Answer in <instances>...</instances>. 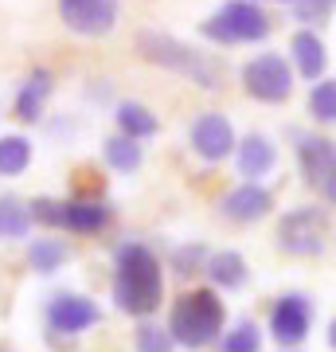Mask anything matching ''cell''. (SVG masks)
<instances>
[{"label": "cell", "instance_id": "1", "mask_svg": "<svg viewBox=\"0 0 336 352\" xmlns=\"http://www.w3.org/2000/svg\"><path fill=\"white\" fill-rule=\"evenodd\" d=\"M164 302V270L149 243L125 239L113 254V305L129 317H149Z\"/></svg>", "mask_w": 336, "mask_h": 352}, {"label": "cell", "instance_id": "2", "mask_svg": "<svg viewBox=\"0 0 336 352\" xmlns=\"http://www.w3.org/2000/svg\"><path fill=\"white\" fill-rule=\"evenodd\" d=\"M223 321H227V309L219 302V294L208 286H199V289L180 294L172 302L168 325L164 329H168L172 344H180V349H208L212 340H219Z\"/></svg>", "mask_w": 336, "mask_h": 352}, {"label": "cell", "instance_id": "3", "mask_svg": "<svg viewBox=\"0 0 336 352\" xmlns=\"http://www.w3.org/2000/svg\"><path fill=\"white\" fill-rule=\"evenodd\" d=\"M137 51L149 59L153 67H164V71H172V75L192 78V82L203 87V90H215V87H219V78H223V67L215 63L212 55L188 47L184 39L164 36V32H141V36H137Z\"/></svg>", "mask_w": 336, "mask_h": 352}, {"label": "cell", "instance_id": "4", "mask_svg": "<svg viewBox=\"0 0 336 352\" xmlns=\"http://www.w3.org/2000/svg\"><path fill=\"white\" fill-rule=\"evenodd\" d=\"M203 39L212 43H258L270 36V16L262 12L254 0H227L223 8H215L203 24H199Z\"/></svg>", "mask_w": 336, "mask_h": 352}, {"label": "cell", "instance_id": "5", "mask_svg": "<svg viewBox=\"0 0 336 352\" xmlns=\"http://www.w3.org/2000/svg\"><path fill=\"white\" fill-rule=\"evenodd\" d=\"M278 247L293 258H317L328 247V215L324 208H293L278 223Z\"/></svg>", "mask_w": 336, "mask_h": 352}, {"label": "cell", "instance_id": "6", "mask_svg": "<svg viewBox=\"0 0 336 352\" xmlns=\"http://www.w3.org/2000/svg\"><path fill=\"white\" fill-rule=\"evenodd\" d=\"M43 321H47L51 337H82L87 329L102 325V309L98 302H90L87 294H71V289H63L55 294L47 305H43Z\"/></svg>", "mask_w": 336, "mask_h": 352}, {"label": "cell", "instance_id": "7", "mask_svg": "<svg viewBox=\"0 0 336 352\" xmlns=\"http://www.w3.org/2000/svg\"><path fill=\"white\" fill-rule=\"evenodd\" d=\"M243 87H247L250 98L258 102H286L293 94V71L282 55L266 51V55H254L247 67H243Z\"/></svg>", "mask_w": 336, "mask_h": 352}, {"label": "cell", "instance_id": "8", "mask_svg": "<svg viewBox=\"0 0 336 352\" xmlns=\"http://www.w3.org/2000/svg\"><path fill=\"white\" fill-rule=\"evenodd\" d=\"M313 298L309 294H282L274 305H270V337L282 344V349H298L301 340L313 333Z\"/></svg>", "mask_w": 336, "mask_h": 352}, {"label": "cell", "instance_id": "9", "mask_svg": "<svg viewBox=\"0 0 336 352\" xmlns=\"http://www.w3.org/2000/svg\"><path fill=\"white\" fill-rule=\"evenodd\" d=\"M298 161H301V173L309 180L313 188L324 196V204L336 200V149L328 138H298Z\"/></svg>", "mask_w": 336, "mask_h": 352}, {"label": "cell", "instance_id": "10", "mask_svg": "<svg viewBox=\"0 0 336 352\" xmlns=\"http://www.w3.org/2000/svg\"><path fill=\"white\" fill-rule=\"evenodd\" d=\"M63 24L78 36H106L117 24V0H59Z\"/></svg>", "mask_w": 336, "mask_h": 352}, {"label": "cell", "instance_id": "11", "mask_svg": "<svg viewBox=\"0 0 336 352\" xmlns=\"http://www.w3.org/2000/svg\"><path fill=\"white\" fill-rule=\"evenodd\" d=\"M192 149L203 161H227L235 153V126L227 122L223 113H199L192 122Z\"/></svg>", "mask_w": 336, "mask_h": 352}, {"label": "cell", "instance_id": "12", "mask_svg": "<svg viewBox=\"0 0 336 352\" xmlns=\"http://www.w3.org/2000/svg\"><path fill=\"white\" fill-rule=\"evenodd\" d=\"M274 212V192L262 188L258 180H247L223 196V215L235 219V223H258L266 215Z\"/></svg>", "mask_w": 336, "mask_h": 352}, {"label": "cell", "instance_id": "13", "mask_svg": "<svg viewBox=\"0 0 336 352\" xmlns=\"http://www.w3.org/2000/svg\"><path fill=\"white\" fill-rule=\"evenodd\" d=\"M110 204L106 200H63V223L71 235H102L110 227Z\"/></svg>", "mask_w": 336, "mask_h": 352}, {"label": "cell", "instance_id": "14", "mask_svg": "<svg viewBox=\"0 0 336 352\" xmlns=\"http://www.w3.org/2000/svg\"><path fill=\"white\" fill-rule=\"evenodd\" d=\"M235 164H238V173L247 176V180H258V176H266V173L278 164L274 141L262 138V133H247L243 141H235Z\"/></svg>", "mask_w": 336, "mask_h": 352}, {"label": "cell", "instance_id": "15", "mask_svg": "<svg viewBox=\"0 0 336 352\" xmlns=\"http://www.w3.org/2000/svg\"><path fill=\"white\" fill-rule=\"evenodd\" d=\"M203 270H208V278H212L219 289H243L247 286V278H250V266H247V258L238 251H215V254H208L203 258Z\"/></svg>", "mask_w": 336, "mask_h": 352}, {"label": "cell", "instance_id": "16", "mask_svg": "<svg viewBox=\"0 0 336 352\" xmlns=\"http://www.w3.org/2000/svg\"><path fill=\"white\" fill-rule=\"evenodd\" d=\"M289 55H293V63L305 78H321L324 67H328V47L317 32H298L289 39Z\"/></svg>", "mask_w": 336, "mask_h": 352}, {"label": "cell", "instance_id": "17", "mask_svg": "<svg viewBox=\"0 0 336 352\" xmlns=\"http://www.w3.org/2000/svg\"><path fill=\"white\" fill-rule=\"evenodd\" d=\"M51 98V71H32L27 82L16 94V118L20 122H39V113Z\"/></svg>", "mask_w": 336, "mask_h": 352}, {"label": "cell", "instance_id": "18", "mask_svg": "<svg viewBox=\"0 0 336 352\" xmlns=\"http://www.w3.org/2000/svg\"><path fill=\"white\" fill-rule=\"evenodd\" d=\"M67 258H71V247L63 239H51V235H43V239H32V247H27V266L36 270V274H59L63 266H67Z\"/></svg>", "mask_w": 336, "mask_h": 352}, {"label": "cell", "instance_id": "19", "mask_svg": "<svg viewBox=\"0 0 336 352\" xmlns=\"http://www.w3.org/2000/svg\"><path fill=\"white\" fill-rule=\"evenodd\" d=\"M117 129H122V138H129V141H145L161 129V122H157V113H153L149 106H141V102H122V106H117Z\"/></svg>", "mask_w": 336, "mask_h": 352}, {"label": "cell", "instance_id": "20", "mask_svg": "<svg viewBox=\"0 0 336 352\" xmlns=\"http://www.w3.org/2000/svg\"><path fill=\"white\" fill-rule=\"evenodd\" d=\"M32 164V141L24 133H8L0 138V176H20Z\"/></svg>", "mask_w": 336, "mask_h": 352}, {"label": "cell", "instance_id": "21", "mask_svg": "<svg viewBox=\"0 0 336 352\" xmlns=\"http://www.w3.org/2000/svg\"><path fill=\"white\" fill-rule=\"evenodd\" d=\"M32 231V215L16 196H4L0 200V239H24Z\"/></svg>", "mask_w": 336, "mask_h": 352}, {"label": "cell", "instance_id": "22", "mask_svg": "<svg viewBox=\"0 0 336 352\" xmlns=\"http://www.w3.org/2000/svg\"><path fill=\"white\" fill-rule=\"evenodd\" d=\"M106 164H110L113 173H137L141 168V145L129 138H110L106 141Z\"/></svg>", "mask_w": 336, "mask_h": 352}, {"label": "cell", "instance_id": "23", "mask_svg": "<svg viewBox=\"0 0 336 352\" xmlns=\"http://www.w3.org/2000/svg\"><path fill=\"white\" fill-rule=\"evenodd\" d=\"M219 337H223V349L219 352H262V329L254 321H235Z\"/></svg>", "mask_w": 336, "mask_h": 352}, {"label": "cell", "instance_id": "24", "mask_svg": "<svg viewBox=\"0 0 336 352\" xmlns=\"http://www.w3.org/2000/svg\"><path fill=\"white\" fill-rule=\"evenodd\" d=\"M133 349L137 352H176L168 329L157 325V321H141L137 325V337H133Z\"/></svg>", "mask_w": 336, "mask_h": 352}, {"label": "cell", "instance_id": "25", "mask_svg": "<svg viewBox=\"0 0 336 352\" xmlns=\"http://www.w3.org/2000/svg\"><path fill=\"white\" fill-rule=\"evenodd\" d=\"M309 113L317 122H336V82L321 78L309 94Z\"/></svg>", "mask_w": 336, "mask_h": 352}, {"label": "cell", "instance_id": "26", "mask_svg": "<svg viewBox=\"0 0 336 352\" xmlns=\"http://www.w3.org/2000/svg\"><path fill=\"white\" fill-rule=\"evenodd\" d=\"M203 258H208V251L199 247V243H188V247H176L172 251V270L180 278H192L203 266Z\"/></svg>", "mask_w": 336, "mask_h": 352}, {"label": "cell", "instance_id": "27", "mask_svg": "<svg viewBox=\"0 0 336 352\" xmlns=\"http://www.w3.org/2000/svg\"><path fill=\"white\" fill-rule=\"evenodd\" d=\"M27 215H32V223L59 227V223H63V200H51V196H39V200H32V204H27Z\"/></svg>", "mask_w": 336, "mask_h": 352}, {"label": "cell", "instance_id": "28", "mask_svg": "<svg viewBox=\"0 0 336 352\" xmlns=\"http://www.w3.org/2000/svg\"><path fill=\"white\" fill-rule=\"evenodd\" d=\"M333 0H305L301 4V20H313V16H328Z\"/></svg>", "mask_w": 336, "mask_h": 352}, {"label": "cell", "instance_id": "29", "mask_svg": "<svg viewBox=\"0 0 336 352\" xmlns=\"http://www.w3.org/2000/svg\"><path fill=\"white\" fill-rule=\"evenodd\" d=\"M282 4H293V0H282Z\"/></svg>", "mask_w": 336, "mask_h": 352}, {"label": "cell", "instance_id": "30", "mask_svg": "<svg viewBox=\"0 0 336 352\" xmlns=\"http://www.w3.org/2000/svg\"><path fill=\"white\" fill-rule=\"evenodd\" d=\"M0 352H12V349H0Z\"/></svg>", "mask_w": 336, "mask_h": 352}]
</instances>
